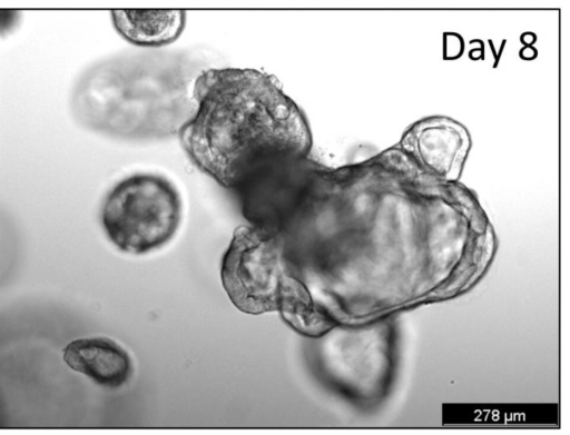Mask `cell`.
<instances>
[{
    "mask_svg": "<svg viewBox=\"0 0 570 435\" xmlns=\"http://www.w3.org/2000/svg\"><path fill=\"white\" fill-rule=\"evenodd\" d=\"M195 112L180 129L193 164L236 191L281 164L307 157V119L271 75L252 68H207L197 77Z\"/></svg>",
    "mask_w": 570,
    "mask_h": 435,
    "instance_id": "6da1fadb",
    "label": "cell"
},
{
    "mask_svg": "<svg viewBox=\"0 0 570 435\" xmlns=\"http://www.w3.org/2000/svg\"><path fill=\"white\" fill-rule=\"evenodd\" d=\"M205 69L183 51L116 55L81 73L71 92V113L81 127L111 139L178 136L195 112L194 85Z\"/></svg>",
    "mask_w": 570,
    "mask_h": 435,
    "instance_id": "7a4b0ae2",
    "label": "cell"
},
{
    "mask_svg": "<svg viewBox=\"0 0 570 435\" xmlns=\"http://www.w3.org/2000/svg\"><path fill=\"white\" fill-rule=\"evenodd\" d=\"M99 220L106 238L121 253L142 256L168 245L183 220L176 185L155 172L117 181L102 199Z\"/></svg>",
    "mask_w": 570,
    "mask_h": 435,
    "instance_id": "3957f363",
    "label": "cell"
},
{
    "mask_svg": "<svg viewBox=\"0 0 570 435\" xmlns=\"http://www.w3.org/2000/svg\"><path fill=\"white\" fill-rule=\"evenodd\" d=\"M287 270L279 234L239 226L222 258L220 280L232 304L242 313L277 310L279 288Z\"/></svg>",
    "mask_w": 570,
    "mask_h": 435,
    "instance_id": "277c9868",
    "label": "cell"
},
{
    "mask_svg": "<svg viewBox=\"0 0 570 435\" xmlns=\"http://www.w3.org/2000/svg\"><path fill=\"white\" fill-rule=\"evenodd\" d=\"M65 363L99 386L117 389L126 385L134 373V364L126 348L105 337L78 338L62 350Z\"/></svg>",
    "mask_w": 570,
    "mask_h": 435,
    "instance_id": "5b68a950",
    "label": "cell"
},
{
    "mask_svg": "<svg viewBox=\"0 0 570 435\" xmlns=\"http://www.w3.org/2000/svg\"><path fill=\"white\" fill-rule=\"evenodd\" d=\"M116 31L129 43L140 48H161L176 41L184 31L183 10L120 9L110 13Z\"/></svg>",
    "mask_w": 570,
    "mask_h": 435,
    "instance_id": "8992f818",
    "label": "cell"
},
{
    "mask_svg": "<svg viewBox=\"0 0 570 435\" xmlns=\"http://www.w3.org/2000/svg\"><path fill=\"white\" fill-rule=\"evenodd\" d=\"M276 312L287 326L307 337H320L333 326L332 318L314 300L307 285L288 273V268L283 275Z\"/></svg>",
    "mask_w": 570,
    "mask_h": 435,
    "instance_id": "52a82bcc",
    "label": "cell"
},
{
    "mask_svg": "<svg viewBox=\"0 0 570 435\" xmlns=\"http://www.w3.org/2000/svg\"><path fill=\"white\" fill-rule=\"evenodd\" d=\"M420 132L415 147L421 160L439 174H451L464 157L461 135L451 127L431 126Z\"/></svg>",
    "mask_w": 570,
    "mask_h": 435,
    "instance_id": "ba28073f",
    "label": "cell"
}]
</instances>
